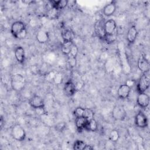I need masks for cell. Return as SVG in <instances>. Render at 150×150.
<instances>
[{
    "label": "cell",
    "mask_w": 150,
    "mask_h": 150,
    "mask_svg": "<svg viewBox=\"0 0 150 150\" xmlns=\"http://www.w3.org/2000/svg\"><path fill=\"white\" fill-rule=\"evenodd\" d=\"M26 80L25 77L19 73L13 74L11 79V86L13 90L21 92L25 88Z\"/></svg>",
    "instance_id": "1"
},
{
    "label": "cell",
    "mask_w": 150,
    "mask_h": 150,
    "mask_svg": "<svg viewBox=\"0 0 150 150\" xmlns=\"http://www.w3.org/2000/svg\"><path fill=\"white\" fill-rule=\"evenodd\" d=\"M11 134L12 137L16 141L22 142L26 138V132L24 128L18 124H15L12 127Z\"/></svg>",
    "instance_id": "2"
},
{
    "label": "cell",
    "mask_w": 150,
    "mask_h": 150,
    "mask_svg": "<svg viewBox=\"0 0 150 150\" xmlns=\"http://www.w3.org/2000/svg\"><path fill=\"white\" fill-rule=\"evenodd\" d=\"M149 78L146 73H142L138 81L136 83V89L138 93H145L149 87Z\"/></svg>",
    "instance_id": "3"
},
{
    "label": "cell",
    "mask_w": 150,
    "mask_h": 150,
    "mask_svg": "<svg viewBox=\"0 0 150 150\" xmlns=\"http://www.w3.org/2000/svg\"><path fill=\"white\" fill-rule=\"evenodd\" d=\"M134 123L135 126L138 128H146L148 125V120L146 115L142 111H139L135 116Z\"/></svg>",
    "instance_id": "4"
},
{
    "label": "cell",
    "mask_w": 150,
    "mask_h": 150,
    "mask_svg": "<svg viewBox=\"0 0 150 150\" xmlns=\"http://www.w3.org/2000/svg\"><path fill=\"white\" fill-rule=\"evenodd\" d=\"M112 117L117 121H123L127 117V112L122 105H117L114 107L111 112Z\"/></svg>",
    "instance_id": "5"
},
{
    "label": "cell",
    "mask_w": 150,
    "mask_h": 150,
    "mask_svg": "<svg viewBox=\"0 0 150 150\" xmlns=\"http://www.w3.org/2000/svg\"><path fill=\"white\" fill-rule=\"evenodd\" d=\"M137 67L142 73H146L150 69V64L148 60L144 54H141L137 61Z\"/></svg>",
    "instance_id": "6"
},
{
    "label": "cell",
    "mask_w": 150,
    "mask_h": 150,
    "mask_svg": "<svg viewBox=\"0 0 150 150\" xmlns=\"http://www.w3.org/2000/svg\"><path fill=\"white\" fill-rule=\"evenodd\" d=\"M26 28L25 24L21 21H17L12 23L11 26V33L14 38L21 33L22 31L25 30Z\"/></svg>",
    "instance_id": "7"
},
{
    "label": "cell",
    "mask_w": 150,
    "mask_h": 150,
    "mask_svg": "<svg viewBox=\"0 0 150 150\" xmlns=\"http://www.w3.org/2000/svg\"><path fill=\"white\" fill-rule=\"evenodd\" d=\"M29 104L33 109L45 107V101L43 98L36 94H35L30 97L29 101Z\"/></svg>",
    "instance_id": "8"
},
{
    "label": "cell",
    "mask_w": 150,
    "mask_h": 150,
    "mask_svg": "<svg viewBox=\"0 0 150 150\" xmlns=\"http://www.w3.org/2000/svg\"><path fill=\"white\" fill-rule=\"evenodd\" d=\"M76 85L74 83L72 80L69 79L64 84L63 90L66 96L69 97H71L74 95L77 91Z\"/></svg>",
    "instance_id": "9"
},
{
    "label": "cell",
    "mask_w": 150,
    "mask_h": 150,
    "mask_svg": "<svg viewBox=\"0 0 150 150\" xmlns=\"http://www.w3.org/2000/svg\"><path fill=\"white\" fill-rule=\"evenodd\" d=\"M138 105L142 108H146L149 104V96L145 93H138L137 98Z\"/></svg>",
    "instance_id": "10"
},
{
    "label": "cell",
    "mask_w": 150,
    "mask_h": 150,
    "mask_svg": "<svg viewBox=\"0 0 150 150\" xmlns=\"http://www.w3.org/2000/svg\"><path fill=\"white\" fill-rule=\"evenodd\" d=\"M131 88L125 84H121L117 90V96L120 99H126L128 98L131 93Z\"/></svg>",
    "instance_id": "11"
},
{
    "label": "cell",
    "mask_w": 150,
    "mask_h": 150,
    "mask_svg": "<svg viewBox=\"0 0 150 150\" xmlns=\"http://www.w3.org/2000/svg\"><path fill=\"white\" fill-rule=\"evenodd\" d=\"M117 25L115 20L112 19H108L104 22V28L105 34H112L115 33Z\"/></svg>",
    "instance_id": "12"
},
{
    "label": "cell",
    "mask_w": 150,
    "mask_h": 150,
    "mask_svg": "<svg viewBox=\"0 0 150 150\" xmlns=\"http://www.w3.org/2000/svg\"><path fill=\"white\" fill-rule=\"evenodd\" d=\"M138 34V32L137 29L135 26L132 25L128 29L127 33L126 38L129 44L132 45L135 42Z\"/></svg>",
    "instance_id": "13"
},
{
    "label": "cell",
    "mask_w": 150,
    "mask_h": 150,
    "mask_svg": "<svg viewBox=\"0 0 150 150\" xmlns=\"http://www.w3.org/2000/svg\"><path fill=\"white\" fill-rule=\"evenodd\" d=\"M117 9L116 4L113 2H110L106 4L103 8V13L105 16L109 17L114 14Z\"/></svg>",
    "instance_id": "14"
},
{
    "label": "cell",
    "mask_w": 150,
    "mask_h": 150,
    "mask_svg": "<svg viewBox=\"0 0 150 150\" xmlns=\"http://www.w3.org/2000/svg\"><path fill=\"white\" fill-rule=\"evenodd\" d=\"M14 54L16 61L19 64H23L25 60V52L24 49L21 46H17L14 50Z\"/></svg>",
    "instance_id": "15"
},
{
    "label": "cell",
    "mask_w": 150,
    "mask_h": 150,
    "mask_svg": "<svg viewBox=\"0 0 150 150\" xmlns=\"http://www.w3.org/2000/svg\"><path fill=\"white\" fill-rule=\"evenodd\" d=\"M36 40L42 44L47 43L49 40V35L47 31L41 30L37 32L36 35Z\"/></svg>",
    "instance_id": "16"
},
{
    "label": "cell",
    "mask_w": 150,
    "mask_h": 150,
    "mask_svg": "<svg viewBox=\"0 0 150 150\" xmlns=\"http://www.w3.org/2000/svg\"><path fill=\"white\" fill-rule=\"evenodd\" d=\"M75 33L70 29H66L62 32V37L63 42H72L75 38Z\"/></svg>",
    "instance_id": "17"
},
{
    "label": "cell",
    "mask_w": 150,
    "mask_h": 150,
    "mask_svg": "<svg viewBox=\"0 0 150 150\" xmlns=\"http://www.w3.org/2000/svg\"><path fill=\"white\" fill-rule=\"evenodd\" d=\"M84 130L88 132H96L98 130V123L94 118L88 120L85 125Z\"/></svg>",
    "instance_id": "18"
},
{
    "label": "cell",
    "mask_w": 150,
    "mask_h": 150,
    "mask_svg": "<svg viewBox=\"0 0 150 150\" xmlns=\"http://www.w3.org/2000/svg\"><path fill=\"white\" fill-rule=\"evenodd\" d=\"M87 121L88 120L84 117L75 118V125L78 132H81L84 129V127Z\"/></svg>",
    "instance_id": "19"
},
{
    "label": "cell",
    "mask_w": 150,
    "mask_h": 150,
    "mask_svg": "<svg viewBox=\"0 0 150 150\" xmlns=\"http://www.w3.org/2000/svg\"><path fill=\"white\" fill-rule=\"evenodd\" d=\"M68 1L66 0H59V1H49V2L51 6H53L58 10L60 11L66 8L68 5Z\"/></svg>",
    "instance_id": "20"
},
{
    "label": "cell",
    "mask_w": 150,
    "mask_h": 150,
    "mask_svg": "<svg viewBox=\"0 0 150 150\" xmlns=\"http://www.w3.org/2000/svg\"><path fill=\"white\" fill-rule=\"evenodd\" d=\"M59 10L57 9L50 6L46 11V16L47 18L50 19H57L59 16Z\"/></svg>",
    "instance_id": "21"
},
{
    "label": "cell",
    "mask_w": 150,
    "mask_h": 150,
    "mask_svg": "<svg viewBox=\"0 0 150 150\" xmlns=\"http://www.w3.org/2000/svg\"><path fill=\"white\" fill-rule=\"evenodd\" d=\"M104 22L103 23L101 21H98V22L96 24L95 26V30L98 36L100 38H103V37L105 35V31H104Z\"/></svg>",
    "instance_id": "22"
},
{
    "label": "cell",
    "mask_w": 150,
    "mask_h": 150,
    "mask_svg": "<svg viewBox=\"0 0 150 150\" xmlns=\"http://www.w3.org/2000/svg\"><path fill=\"white\" fill-rule=\"evenodd\" d=\"M74 43L73 42H63L62 46H61V50L62 53L64 55L68 56L70 52L71 49Z\"/></svg>",
    "instance_id": "23"
},
{
    "label": "cell",
    "mask_w": 150,
    "mask_h": 150,
    "mask_svg": "<svg viewBox=\"0 0 150 150\" xmlns=\"http://www.w3.org/2000/svg\"><path fill=\"white\" fill-rule=\"evenodd\" d=\"M120 137V134L118 130L112 129L109 135V140L111 142H117Z\"/></svg>",
    "instance_id": "24"
},
{
    "label": "cell",
    "mask_w": 150,
    "mask_h": 150,
    "mask_svg": "<svg viewBox=\"0 0 150 150\" xmlns=\"http://www.w3.org/2000/svg\"><path fill=\"white\" fill-rule=\"evenodd\" d=\"M117 39V35L115 33L112 34H105L103 40L107 44H111L114 43Z\"/></svg>",
    "instance_id": "25"
},
{
    "label": "cell",
    "mask_w": 150,
    "mask_h": 150,
    "mask_svg": "<svg viewBox=\"0 0 150 150\" xmlns=\"http://www.w3.org/2000/svg\"><path fill=\"white\" fill-rule=\"evenodd\" d=\"M86 144L82 140H76L73 145V149L74 150H84Z\"/></svg>",
    "instance_id": "26"
},
{
    "label": "cell",
    "mask_w": 150,
    "mask_h": 150,
    "mask_svg": "<svg viewBox=\"0 0 150 150\" xmlns=\"http://www.w3.org/2000/svg\"><path fill=\"white\" fill-rule=\"evenodd\" d=\"M84 110H85V108H83L81 107H76L73 111V115L75 117V118L83 117Z\"/></svg>",
    "instance_id": "27"
},
{
    "label": "cell",
    "mask_w": 150,
    "mask_h": 150,
    "mask_svg": "<svg viewBox=\"0 0 150 150\" xmlns=\"http://www.w3.org/2000/svg\"><path fill=\"white\" fill-rule=\"evenodd\" d=\"M83 117L86 118L87 120H90L91 118H93L94 117V112L91 108H85Z\"/></svg>",
    "instance_id": "28"
},
{
    "label": "cell",
    "mask_w": 150,
    "mask_h": 150,
    "mask_svg": "<svg viewBox=\"0 0 150 150\" xmlns=\"http://www.w3.org/2000/svg\"><path fill=\"white\" fill-rule=\"evenodd\" d=\"M57 72L52 70V71H49L46 75L44 76L45 77V79L46 81H48V82H53L54 80V78L55 77V75L56 74Z\"/></svg>",
    "instance_id": "29"
},
{
    "label": "cell",
    "mask_w": 150,
    "mask_h": 150,
    "mask_svg": "<svg viewBox=\"0 0 150 150\" xmlns=\"http://www.w3.org/2000/svg\"><path fill=\"white\" fill-rule=\"evenodd\" d=\"M49 71L50 70L49 69V66L47 63H43L39 69V74L43 76L46 75Z\"/></svg>",
    "instance_id": "30"
},
{
    "label": "cell",
    "mask_w": 150,
    "mask_h": 150,
    "mask_svg": "<svg viewBox=\"0 0 150 150\" xmlns=\"http://www.w3.org/2000/svg\"><path fill=\"white\" fill-rule=\"evenodd\" d=\"M78 52H79V49L78 47L77 46V45L76 44H73L70 52L69 54V55L67 56H70V57H77V56L78 54Z\"/></svg>",
    "instance_id": "31"
},
{
    "label": "cell",
    "mask_w": 150,
    "mask_h": 150,
    "mask_svg": "<svg viewBox=\"0 0 150 150\" xmlns=\"http://www.w3.org/2000/svg\"><path fill=\"white\" fill-rule=\"evenodd\" d=\"M63 81V75L61 73H59L57 72L55 77L54 78V80L53 82H54L56 84H60V83H62Z\"/></svg>",
    "instance_id": "32"
},
{
    "label": "cell",
    "mask_w": 150,
    "mask_h": 150,
    "mask_svg": "<svg viewBox=\"0 0 150 150\" xmlns=\"http://www.w3.org/2000/svg\"><path fill=\"white\" fill-rule=\"evenodd\" d=\"M35 114L39 116H42L47 114L45 107H40L36 109H33Z\"/></svg>",
    "instance_id": "33"
},
{
    "label": "cell",
    "mask_w": 150,
    "mask_h": 150,
    "mask_svg": "<svg viewBox=\"0 0 150 150\" xmlns=\"http://www.w3.org/2000/svg\"><path fill=\"white\" fill-rule=\"evenodd\" d=\"M66 124L64 122H59L55 126L56 129L59 132H62L66 128Z\"/></svg>",
    "instance_id": "34"
},
{
    "label": "cell",
    "mask_w": 150,
    "mask_h": 150,
    "mask_svg": "<svg viewBox=\"0 0 150 150\" xmlns=\"http://www.w3.org/2000/svg\"><path fill=\"white\" fill-rule=\"evenodd\" d=\"M67 61L69 66L71 67H74L76 66L77 63V60L76 57H73L70 56H67Z\"/></svg>",
    "instance_id": "35"
},
{
    "label": "cell",
    "mask_w": 150,
    "mask_h": 150,
    "mask_svg": "<svg viewBox=\"0 0 150 150\" xmlns=\"http://www.w3.org/2000/svg\"><path fill=\"white\" fill-rule=\"evenodd\" d=\"M26 36H27V30H26V29H25V30L22 31L21 33H19L16 36L15 38L18 39H23L26 37Z\"/></svg>",
    "instance_id": "36"
},
{
    "label": "cell",
    "mask_w": 150,
    "mask_h": 150,
    "mask_svg": "<svg viewBox=\"0 0 150 150\" xmlns=\"http://www.w3.org/2000/svg\"><path fill=\"white\" fill-rule=\"evenodd\" d=\"M136 81L134 79H128L127 81H126V83H125V84H127L128 86H129V87H132L133 86H134L135 85H136Z\"/></svg>",
    "instance_id": "37"
},
{
    "label": "cell",
    "mask_w": 150,
    "mask_h": 150,
    "mask_svg": "<svg viewBox=\"0 0 150 150\" xmlns=\"http://www.w3.org/2000/svg\"><path fill=\"white\" fill-rule=\"evenodd\" d=\"M94 149V147L92 146V145H88V144H86L84 148V149H87V150H92Z\"/></svg>",
    "instance_id": "38"
}]
</instances>
